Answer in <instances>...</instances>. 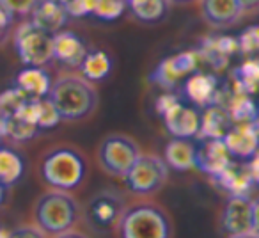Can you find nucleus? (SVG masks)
I'll list each match as a JSON object with an SVG mask.
<instances>
[{"label":"nucleus","mask_w":259,"mask_h":238,"mask_svg":"<svg viewBox=\"0 0 259 238\" xmlns=\"http://www.w3.org/2000/svg\"><path fill=\"white\" fill-rule=\"evenodd\" d=\"M114 233L117 238H172L174 224L162 205L137 199L126 203Z\"/></svg>","instance_id":"nucleus-1"},{"label":"nucleus","mask_w":259,"mask_h":238,"mask_svg":"<svg viewBox=\"0 0 259 238\" xmlns=\"http://www.w3.org/2000/svg\"><path fill=\"white\" fill-rule=\"evenodd\" d=\"M48 98L64 121L83 119L98 107V91L94 84L76 73H64L52 82Z\"/></svg>","instance_id":"nucleus-2"},{"label":"nucleus","mask_w":259,"mask_h":238,"mask_svg":"<svg viewBox=\"0 0 259 238\" xmlns=\"http://www.w3.org/2000/svg\"><path fill=\"white\" fill-rule=\"evenodd\" d=\"M41 178L50 188L73 192L87 176V160L73 146H57L47 151L41 160Z\"/></svg>","instance_id":"nucleus-3"},{"label":"nucleus","mask_w":259,"mask_h":238,"mask_svg":"<svg viewBox=\"0 0 259 238\" xmlns=\"http://www.w3.org/2000/svg\"><path fill=\"white\" fill-rule=\"evenodd\" d=\"M34 224L47 236H55L64 231L75 229L80 220V205L69 192H45L34 205Z\"/></svg>","instance_id":"nucleus-4"},{"label":"nucleus","mask_w":259,"mask_h":238,"mask_svg":"<svg viewBox=\"0 0 259 238\" xmlns=\"http://www.w3.org/2000/svg\"><path fill=\"white\" fill-rule=\"evenodd\" d=\"M141 146L126 134H108L98 146L96 158L100 167L114 178H124L141 156Z\"/></svg>","instance_id":"nucleus-5"},{"label":"nucleus","mask_w":259,"mask_h":238,"mask_svg":"<svg viewBox=\"0 0 259 238\" xmlns=\"http://www.w3.org/2000/svg\"><path fill=\"white\" fill-rule=\"evenodd\" d=\"M167 178H169V166L162 156L141 153L137 162L132 166L122 180L130 192L141 197H148L162 190V187L167 183Z\"/></svg>","instance_id":"nucleus-6"},{"label":"nucleus","mask_w":259,"mask_h":238,"mask_svg":"<svg viewBox=\"0 0 259 238\" xmlns=\"http://www.w3.org/2000/svg\"><path fill=\"white\" fill-rule=\"evenodd\" d=\"M15 48L25 66L43 68L54 61V34L45 32L32 22H27L16 29Z\"/></svg>","instance_id":"nucleus-7"},{"label":"nucleus","mask_w":259,"mask_h":238,"mask_svg":"<svg viewBox=\"0 0 259 238\" xmlns=\"http://www.w3.org/2000/svg\"><path fill=\"white\" fill-rule=\"evenodd\" d=\"M156 108L165 121L167 130L176 139H192L199 135L201 115L197 114L195 108H190L181 103L176 96H172V94L160 96Z\"/></svg>","instance_id":"nucleus-8"},{"label":"nucleus","mask_w":259,"mask_h":238,"mask_svg":"<svg viewBox=\"0 0 259 238\" xmlns=\"http://www.w3.org/2000/svg\"><path fill=\"white\" fill-rule=\"evenodd\" d=\"M126 203L117 192L101 190L94 194L85 205V219L87 224L94 231H114L119 219L122 215Z\"/></svg>","instance_id":"nucleus-9"},{"label":"nucleus","mask_w":259,"mask_h":238,"mask_svg":"<svg viewBox=\"0 0 259 238\" xmlns=\"http://www.w3.org/2000/svg\"><path fill=\"white\" fill-rule=\"evenodd\" d=\"M220 226L227 238L252 231V199L248 195H229L220 213Z\"/></svg>","instance_id":"nucleus-10"},{"label":"nucleus","mask_w":259,"mask_h":238,"mask_svg":"<svg viewBox=\"0 0 259 238\" xmlns=\"http://www.w3.org/2000/svg\"><path fill=\"white\" fill-rule=\"evenodd\" d=\"M231 164V153L224 139H204L195 146V167L209 176L220 174Z\"/></svg>","instance_id":"nucleus-11"},{"label":"nucleus","mask_w":259,"mask_h":238,"mask_svg":"<svg viewBox=\"0 0 259 238\" xmlns=\"http://www.w3.org/2000/svg\"><path fill=\"white\" fill-rule=\"evenodd\" d=\"M231 156L250 158L259 148V128L254 123H236L224 137Z\"/></svg>","instance_id":"nucleus-12"},{"label":"nucleus","mask_w":259,"mask_h":238,"mask_svg":"<svg viewBox=\"0 0 259 238\" xmlns=\"http://www.w3.org/2000/svg\"><path fill=\"white\" fill-rule=\"evenodd\" d=\"M202 18L215 29H226L240 20L243 8L238 0H201Z\"/></svg>","instance_id":"nucleus-13"},{"label":"nucleus","mask_w":259,"mask_h":238,"mask_svg":"<svg viewBox=\"0 0 259 238\" xmlns=\"http://www.w3.org/2000/svg\"><path fill=\"white\" fill-rule=\"evenodd\" d=\"M30 15H32L30 22L37 29L45 30L48 34H57L59 30H62V27L66 25L69 18L64 4L59 0H39Z\"/></svg>","instance_id":"nucleus-14"},{"label":"nucleus","mask_w":259,"mask_h":238,"mask_svg":"<svg viewBox=\"0 0 259 238\" xmlns=\"http://www.w3.org/2000/svg\"><path fill=\"white\" fill-rule=\"evenodd\" d=\"M87 48L83 41L71 30H59L54 34V59L71 68H80Z\"/></svg>","instance_id":"nucleus-15"},{"label":"nucleus","mask_w":259,"mask_h":238,"mask_svg":"<svg viewBox=\"0 0 259 238\" xmlns=\"http://www.w3.org/2000/svg\"><path fill=\"white\" fill-rule=\"evenodd\" d=\"M18 114L29 119L30 123L36 125L39 130L41 128H54L62 121L61 114H59V110L55 108V105L52 103V100L48 96L29 100Z\"/></svg>","instance_id":"nucleus-16"},{"label":"nucleus","mask_w":259,"mask_h":238,"mask_svg":"<svg viewBox=\"0 0 259 238\" xmlns=\"http://www.w3.org/2000/svg\"><path fill=\"white\" fill-rule=\"evenodd\" d=\"M16 87H20L30 100L45 98L48 96V93L52 89V78L43 68L27 66L16 76Z\"/></svg>","instance_id":"nucleus-17"},{"label":"nucleus","mask_w":259,"mask_h":238,"mask_svg":"<svg viewBox=\"0 0 259 238\" xmlns=\"http://www.w3.org/2000/svg\"><path fill=\"white\" fill-rule=\"evenodd\" d=\"M231 127H233V119L229 112L219 105H209L201 115L199 135H202L204 139H224Z\"/></svg>","instance_id":"nucleus-18"},{"label":"nucleus","mask_w":259,"mask_h":238,"mask_svg":"<svg viewBox=\"0 0 259 238\" xmlns=\"http://www.w3.org/2000/svg\"><path fill=\"white\" fill-rule=\"evenodd\" d=\"M195 69V55L194 54H180L172 59H167L165 62L160 64V68L156 69L155 78L160 86H172L178 80L187 73Z\"/></svg>","instance_id":"nucleus-19"},{"label":"nucleus","mask_w":259,"mask_h":238,"mask_svg":"<svg viewBox=\"0 0 259 238\" xmlns=\"http://www.w3.org/2000/svg\"><path fill=\"white\" fill-rule=\"evenodd\" d=\"M229 192V195H248V190L254 185L248 166H238L231 162L220 174L213 176Z\"/></svg>","instance_id":"nucleus-20"},{"label":"nucleus","mask_w":259,"mask_h":238,"mask_svg":"<svg viewBox=\"0 0 259 238\" xmlns=\"http://www.w3.org/2000/svg\"><path fill=\"white\" fill-rule=\"evenodd\" d=\"M163 160L169 167L176 171H188L195 167V144L190 139H176L174 137L165 146Z\"/></svg>","instance_id":"nucleus-21"},{"label":"nucleus","mask_w":259,"mask_h":238,"mask_svg":"<svg viewBox=\"0 0 259 238\" xmlns=\"http://www.w3.org/2000/svg\"><path fill=\"white\" fill-rule=\"evenodd\" d=\"M80 71H82V76H85V78L93 84L107 78L112 71L110 55L103 50L87 52L82 64H80Z\"/></svg>","instance_id":"nucleus-22"},{"label":"nucleus","mask_w":259,"mask_h":238,"mask_svg":"<svg viewBox=\"0 0 259 238\" xmlns=\"http://www.w3.org/2000/svg\"><path fill=\"white\" fill-rule=\"evenodd\" d=\"M187 94L194 103L215 105L217 98V80L209 75H194L187 82Z\"/></svg>","instance_id":"nucleus-23"},{"label":"nucleus","mask_w":259,"mask_h":238,"mask_svg":"<svg viewBox=\"0 0 259 238\" xmlns=\"http://www.w3.org/2000/svg\"><path fill=\"white\" fill-rule=\"evenodd\" d=\"M23 169L25 164L22 156L13 149L0 146V183L4 187H13L23 176Z\"/></svg>","instance_id":"nucleus-24"},{"label":"nucleus","mask_w":259,"mask_h":238,"mask_svg":"<svg viewBox=\"0 0 259 238\" xmlns=\"http://www.w3.org/2000/svg\"><path fill=\"white\" fill-rule=\"evenodd\" d=\"M39 128L32 125L29 119H25L22 114H13L8 117H2V135L11 137L15 141H30L36 137Z\"/></svg>","instance_id":"nucleus-25"},{"label":"nucleus","mask_w":259,"mask_h":238,"mask_svg":"<svg viewBox=\"0 0 259 238\" xmlns=\"http://www.w3.org/2000/svg\"><path fill=\"white\" fill-rule=\"evenodd\" d=\"M165 2L167 0H139L130 8L137 20L144 23H155L165 15Z\"/></svg>","instance_id":"nucleus-26"},{"label":"nucleus","mask_w":259,"mask_h":238,"mask_svg":"<svg viewBox=\"0 0 259 238\" xmlns=\"http://www.w3.org/2000/svg\"><path fill=\"white\" fill-rule=\"evenodd\" d=\"M29 100L30 98L16 86L11 87V89H6L4 93H0V114H2V117L18 114Z\"/></svg>","instance_id":"nucleus-27"},{"label":"nucleus","mask_w":259,"mask_h":238,"mask_svg":"<svg viewBox=\"0 0 259 238\" xmlns=\"http://www.w3.org/2000/svg\"><path fill=\"white\" fill-rule=\"evenodd\" d=\"M126 8V0H96L94 4L93 15L98 16L100 20H115L124 13Z\"/></svg>","instance_id":"nucleus-28"},{"label":"nucleus","mask_w":259,"mask_h":238,"mask_svg":"<svg viewBox=\"0 0 259 238\" xmlns=\"http://www.w3.org/2000/svg\"><path fill=\"white\" fill-rule=\"evenodd\" d=\"M231 119H234L236 123H252V119L255 117V108L248 98H240L233 103L231 107Z\"/></svg>","instance_id":"nucleus-29"},{"label":"nucleus","mask_w":259,"mask_h":238,"mask_svg":"<svg viewBox=\"0 0 259 238\" xmlns=\"http://www.w3.org/2000/svg\"><path fill=\"white\" fill-rule=\"evenodd\" d=\"M62 4L69 16H87L93 15L96 0H64Z\"/></svg>","instance_id":"nucleus-30"},{"label":"nucleus","mask_w":259,"mask_h":238,"mask_svg":"<svg viewBox=\"0 0 259 238\" xmlns=\"http://www.w3.org/2000/svg\"><path fill=\"white\" fill-rule=\"evenodd\" d=\"M238 45H240V48L243 52H257L259 50V27L254 25L245 30V32L241 34Z\"/></svg>","instance_id":"nucleus-31"},{"label":"nucleus","mask_w":259,"mask_h":238,"mask_svg":"<svg viewBox=\"0 0 259 238\" xmlns=\"http://www.w3.org/2000/svg\"><path fill=\"white\" fill-rule=\"evenodd\" d=\"M13 15H30L39 0H2Z\"/></svg>","instance_id":"nucleus-32"},{"label":"nucleus","mask_w":259,"mask_h":238,"mask_svg":"<svg viewBox=\"0 0 259 238\" xmlns=\"http://www.w3.org/2000/svg\"><path fill=\"white\" fill-rule=\"evenodd\" d=\"M8 238H47V234L36 224H27V226H20L9 231Z\"/></svg>","instance_id":"nucleus-33"},{"label":"nucleus","mask_w":259,"mask_h":238,"mask_svg":"<svg viewBox=\"0 0 259 238\" xmlns=\"http://www.w3.org/2000/svg\"><path fill=\"white\" fill-rule=\"evenodd\" d=\"M13 20H15V15H13L8 9V6L0 0V29L9 32V27L13 25Z\"/></svg>","instance_id":"nucleus-34"},{"label":"nucleus","mask_w":259,"mask_h":238,"mask_svg":"<svg viewBox=\"0 0 259 238\" xmlns=\"http://www.w3.org/2000/svg\"><path fill=\"white\" fill-rule=\"evenodd\" d=\"M248 171H250L252 181L255 185H259V148L254 155L250 156V164H248Z\"/></svg>","instance_id":"nucleus-35"},{"label":"nucleus","mask_w":259,"mask_h":238,"mask_svg":"<svg viewBox=\"0 0 259 238\" xmlns=\"http://www.w3.org/2000/svg\"><path fill=\"white\" fill-rule=\"evenodd\" d=\"M252 231L259 234V197L252 199Z\"/></svg>","instance_id":"nucleus-36"},{"label":"nucleus","mask_w":259,"mask_h":238,"mask_svg":"<svg viewBox=\"0 0 259 238\" xmlns=\"http://www.w3.org/2000/svg\"><path fill=\"white\" fill-rule=\"evenodd\" d=\"M54 238H91V236H87L85 233H82V231H78V229H69L61 234H55Z\"/></svg>","instance_id":"nucleus-37"},{"label":"nucleus","mask_w":259,"mask_h":238,"mask_svg":"<svg viewBox=\"0 0 259 238\" xmlns=\"http://www.w3.org/2000/svg\"><path fill=\"white\" fill-rule=\"evenodd\" d=\"M243 8V11H254L259 8V0H238Z\"/></svg>","instance_id":"nucleus-38"},{"label":"nucleus","mask_w":259,"mask_h":238,"mask_svg":"<svg viewBox=\"0 0 259 238\" xmlns=\"http://www.w3.org/2000/svg\"><path fill=\"white\" fill-rule=\"evenodd\" d=\"M231 238H259V234H255L254 231H248V233L236 234V236H231Z\"/></svg>","instance_id":"nucleus-39"},{"label":"nucleus","mask_w":259,"mask_h":238,"mask_svg":"<svg viewBox=\"0 0 259 238\" xmlns=\"http://www.w3.org/2000/svg\"><path fill=\"white\" fill-rule=\"evenodd\" d=\"M6 190H8V187H4V185L0 183V206H2V203L6 199Z\"/></svg>","instance_id":"nucleus-40"},{"label":"nucleus","mask_w":259,"mask_h":238,"mask_svg":"<svg viewBox=\"0 0 259 238\" xmlns=\"http://www.w3.org/2000/svg\"><path fill=\"white\" fill-rule=\"evenodd\" d=\"M167 2H172V4L183 6V4H190V2H194V0H167Z\"/></svg>","instance_id":"nucleus-41"},{"label":"nucleus","mask_w":259,"mask_h":238,"mask_svg":"<svg viewBox=\"0 0 259 238\" xmlns=\"http://www.w3.org/2000/svg\"><path fill=\"white\" fill-rule=\"evenodd\" d=\"M8 236H9V233H8V231L0 229V238H8Z\"/></svg>","instance_id":"nucleus-42"},{"label":"nucleus","mask_w":259,"mask_h":238,"mask_svg":"<svg viewBox=\"0 0 259 238\" xmlns=\"http://www.w3.org/2000/svg\"><path fill=\"white\" fill-rule=\"evenodd\" d=\"M6 34H8V30H2V29H0V43H2V39L6 37Z\"/></svg>","instance_id":"nucleus-43"},{"label":"nucleus","mask_w":259,"mask_h":238,"mask_svg":"<svg viewBox=\"0 0 259 238\" xmlns=\"http://www.w3.org/2000/svg\"><path fill=\"white\" fill-rule=\"evenodd\" d=\"M0 132H2V114H0Z\"/></svg>","instance_id":"nucleus-44"},{"label":"nucleus","mask_w":259,"mask_h":238,"mask_svg":"<svg viewBox=\"0 0 259 238\" xmlns=\"http://www.w3.org/2000/svg\"><path fill=\"white\" fill-rule=\"evenodd\" d=\"M2 137H4V135H2V132H0V144H2Z\"/></svg>","instance_id":"nucleus-45"}]
</instances>
